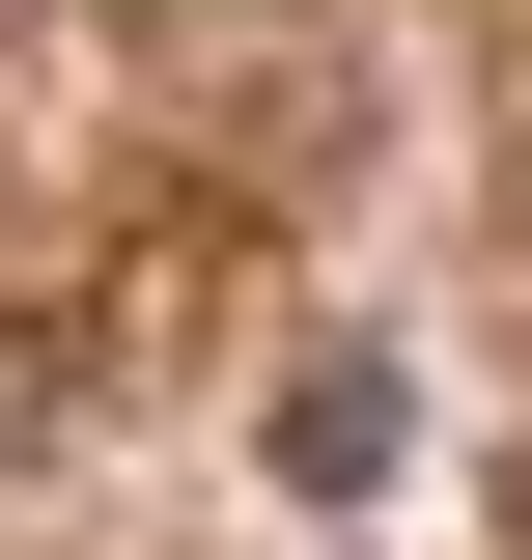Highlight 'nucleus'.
<instances>
[{
	"label": "nucleus",
	"instance_id": "f257e3e1",
	"mask_svg": "<svg viewBox=\"0 0 532 560\" xmlns=\"http://www.w3.org/2000/svg\"><path fill=\"white\" fill-rule=\"evenodd\" d=\"M393 448H420V393H393V364H365V337H336L309 393H280V477H309V504H365V477H393Z\"/></svg>",
	"mask_w": 532,
	"mask_h": 560
}]
</instances>
